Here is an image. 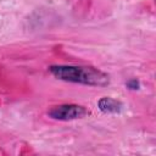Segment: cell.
Masks as SVG:
<instances>
[{"label":"cell","instance_id":"6da1fadb","mask_svg":"<svg viewBox=\"0 0 156 156\" xmlns=\"http://www.w3.org/2000/svg\"><path fill=\"white\" fill-rule=\"evenodd\" d=\"M49 72L60 80L89 85V87H105L110 83L107 73L91 66H76V65H52Z\"/></svg>","mask_w":156,"mask_h":156},{"label":"cell","instance_id":"7a4b0ae2","mask_svg":"<svg viewBox=\"0 0 156 156\" xmlns=\"http://www.w3.org/2000/svg\"><path fill=\"white\" fill-rule=\"evenodd\" d=\"M88 113L89 111L84 106L77 104H62L54 106L48 111V116L56 121H73L83 118Z\"/></svg>","mask_w":156,"mask_h":156},{"label":"cell","instance_id":"3957f363","mask_svg":"<svg viewBox=\"0 0 156 156\" xmlns=\"http://www.w3.org/2000/svg\"><path fill=\"white\" fill-rule=\"evenodd\" d=\"M98 107L104 113H119L123 108V104L111 96H104L98 101Z\"/></svg>","mask_w":156,"mask_h":156},{"label":"cell","instance_id":"277c9868","mask_svg":"<svg viewBox=\"0 0 156 156\" xmlns=\"http://www.w3.org/2000/svg\"><path fill=\"white\" fill-rule=\"evenodd\" d=\"M126 85L128 87V89H132V90H136L139 89V82L136 79H130L126 83Z\"/></svg>","mask_w":156,"mask_h":156}]
</instances>
